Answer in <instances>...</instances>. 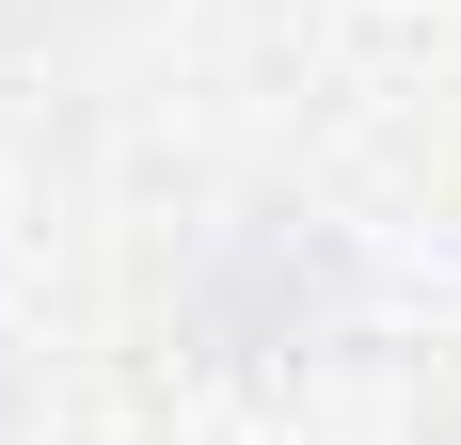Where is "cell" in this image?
Masks as SVG:
<instances>
[{"label":"cell","instance_id":"obj_1","mask_svg":"<svg viewBox=\"0 0 461 445\" xmlns=\"http://www.w3.org/2000/svg\"><path fill=\"white\" fill-rule=\"evenodd\" d=\"M191 318H207L223 350H303V334L334 318V239H319V222H286V207H255L223 255H207Z\"/></svg>","mask_w":461,"mask_h":445}]
</instances>
